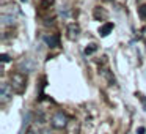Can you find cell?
<instances>
[{"mask_svg":"<svg viewBox=\"0 0 146 134\" xmlns=\"http://www.w3.org/2000/svg\"><path fill=\"white\" fill-rule=\"evenodd\" d=\"M68 125H69V117H68L64 112L58 111V112H55V114L52 115L50 126L54 128V129H66Z\"/></svg>","mask_w":146,"mask_h":134,"instance_id":"obj_1","label":"cell"},{"mask_svg":"<svg viewBox=\"0 0 146 134\" xmlns=\"http://www.w3.org/2000/svg\"><path fill=\"white\" fill-rule=\"evenodd\" d=\"M10 85L13 87V90L16 93H24L27 87V77L21 73H13L10 76Z\"/></svg>","mask_w":146,"mask_h":134,"instance_id":"obj_2","label":"cell"},{"mask_svg":"<svg viewBox=\"0 0 146 134\" xmlns=\"http://www.w3.org/2000/svg\"><path fill=\"white\" fill-rule=\"evenodd\" d=\"M13 92H14L13 87L8 82L2 84V87H0V104L2 106L8 104V103L11 101V98H13Z\"/></svg>","mask_w":146,"mask_h":134,"instance_id":"obj_3","label":"cell"},{"mask_svg":"<svg viewBox=\"0 0 146 134\" xmlns=\"http://www.w3.org/2000/svg\"><path fill=\"white\" fill-rule=\"evenodd\" d=\"M66 32H68V38L69 40H77L80 36V25L76 24V22H72V24L68 25Z\"/></svg>","mask_w":146,"mask_h":134,"instance_id":"obj_4","label":"cell"},{"mask_svg":"<svg viewBox=\"0 0 146 134\" xmlns=\"http://www.w3.org/2000/svg\"><path fill=\"white\" fill-rule=\"evenodd\" d=\"M46 43L49 44V48H57L58 44H60V38H58L57 35H50V36H46Z\"/></svg>","mask_w":146,"mask_h":134,"instance_id":"obj_5","label":"cell"},{"mask_svg":"<svg viewBox=\"0 0 146 134\" xmlns=\"http://www.w3.org/2000/svg\"><path fill=\"white\" fill-rule=\"evenodd\" d=\"M14 14H19V8L16 7V5H7V7H3V10H2V14H11L13 16Z\"/></svg>","mask_w":146,"mask_h":134,"instance_id":"obj_6","label":"cell"},{"mask_svg":"<svg viewBox=\"0 0 146 134\" xmlns=\"http://www.w3.org/2000/svg\"><path fill=\"white\" fill-rule=\"evenodd\" d=\"M113 30V24L111 22H107V24H104V25L99 29V33H101V36H107L108 33Z\"/></svg>","mask_w":146,"mask_h":134,"instance_id":"obj_7","label":"cell"},{"mask_svg":"<svg viewBox=\"0 0 146 134\" xmlns=\"http://www.w3.org/2000/svg\"><path fill=\"white\" fill-rule=\"evenodd\" d=\"M2 24H3V25H11V24H14V16H11V14H2Z\"/></svg>","mask_w":146,"mask_h":134,"instance_id":"obj_8","label":"cell"},{"mask_svg":"<svg viewBox=\"0 0 146 134\" xmlns=\"http://www.w3.org/2000/svg\"><path fill=\"white\" fill-rule=\"evenodd\" d=\"M94 17L96 19H105V17H107V13H105L104 10H101L99 7H96L94 8Z\"/></svg>","mask_w":146,"mask_h":134,"instance_id":"obj_9","label":"cell"},{"mask_svg":"<svg viewBox=\"0 0 146 134\" xmlns=\"http://www.w3.org/2000/svg\"><path fill=\"white\" fill-rule=\"evenodd\" d=\"M98 51V46L93 43V44H88L85 48V55H91V54H94V52Z\"/></svg>","mask_w":146,"mask_h":134,"instance_id":"obj_10","label":"cell"},{"mask_svg":"<svg viewBox=\"0 0 146 134\" xmlns=\"http://www.w3.org/2000/svg\"><path fill=\"white\" fill-rule=\"evenodd\" d=\"M27 134H41V129L38 128V125H33V126L29 128V131H27Z\"/></svg>","mask_w":146,"mask_h":134,"instance_id":"obj_11","label":"cell"},{"mask_svg":"<svg viewBox=\"0 0 146 134\" xmlns=\"http://www.w3.org/2000/svg\"><path fill=\"white\" fill-rule=\"evenodd\" d=\"M138 16L141 17V19H146V5L138 7Z\"/></svg>","mask_w":146,"mask_h":134,"instance_id":"obj_12","label":"cell"},{"mask_svg":"<svg viewBox=\"0 0 146 134\" xmlns=\"http://www.w3.org/2000/svg\"><path fill=\"white\" fill-rule=\"evenodd\" d=\"M8 60H10V57H8L7 54H3V55H2V62H3V63H7Z\"/></svg>","mask_w":146,"mask_h":134,"instance_id":"obj_13","label":"cell"},{"mask_svg":"<svg viewBox=\"0 0 146 134\" xmlns=\"http://www.w3.org/2000/svg\"><path fill=\"white\" fill-rule=\"evenodd\" d=\"M141 32H143V38H145V40H146V27H145V29H143V30H141Z\"/></svg>","mask_w":146,"mask_h":134,"instance_id":"obj_14","label":"cell"},{"mask_svg":"<svg viewBox=\"0 0 146 134\" xmlns=\"http://www.w3.org/2000/svg\"><path fill=\"white\" fill-rule=\"evenodd\" d=\"M21 2H27V0H21Z\"/></svg>","mask_w":146,"mask_h":134,"instance_id":"obj_15","label":"cell"}]
</instances>
